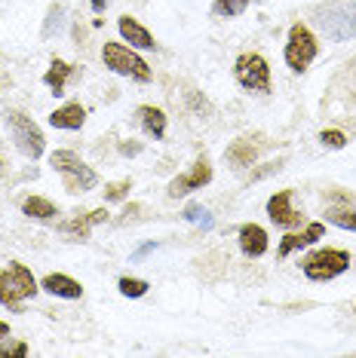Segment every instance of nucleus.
<instances>
[{"instance_id": "obj_14", "label": "nucleus", "mask_w": 356, "mask_h": 358, "mask_svg": "<svg viewBox=\"0 0 356 358\" xmlns=\"http://www.w3.org/2000/svg\"><path fill=\"white\" fill-rule=\"evenodd\" d=\"M40 291H46V294H53V297H62V300L83 297V285L77 279H71V275H64V273H50L43 282H40Z\"/></svg>"}, {"instance_id": "obj_30", "label": "nucleus", "mask_w": 356, "mask_h": 358, "mask_svg": "<svg viewBox=\"0 0 356 358\" xmlns=\"http://www.w3.org/2000/svg\"><path fill=\"white\" fill-rule=\"evenodd\" d=\"M6 337H10V324L0 322V340H6Z\"/></svg>"}, {"instance_id": "obj_3", "label": "nucleus", "mask_w": 356, "mask_h": 358, "mask_svg": "<svg viewBox=\"0 0 356 358\" xmlns=\"http://www.w3.org/2000/svg\"><path fill=\"white\" fill-rule=\"evenodd\" d=\"M102 62H104L108 71L135 80V83H151V77H153L151 64L144 62L139 55V50H132L129 43H104L102 46Z\"/></svg>"}, {"instance_id": "obj_8", "label": "nucleus", "mask_w": 356, "mask_h": 358, "mask_svg": "<svg viewBox=\"0 0 356 358\" xmlns=\"http://www.w3.org/2000/svg\"><path fill=\"white\" fill-rule=\"evenodd\" d=\"M233 80L246 89V92H271V64L258 52H242L233 62Z\"/></svg>"}, {"instance_id": "obj_9", "label": "nucleus", "mask_w": 356, "mask_h": 358, "mask_svg": "<svg viewBox=\"0 0 356 358\" xmlns=\"http://www.w3.org/2000/svg\"><path fill=\"white\" fill-rule=\"evenodd\" d=\"M209 181H212V162H209L206 157H200L191 166V172H184V175H178V178L169 181L166 193H169V199H182V196H188V193H193V190H203Z\"/></svg>"}, {"instance_id": "obj_15", "label": "nucleus", "mask_w": 356, "mask_h": 358, "mask_svg": "<svg viewBox=\"0 0 356 358\" xmlns=\"http://www.w3.org/2000/svg\"><path fill=\"white\" fill-rule=\"evenodd\" d=\"M86 123V108L80 101H71V104H62L50 113V126L53 129H64V132H77L83 129Z\"/></svg>"}, {"instance_id": "obj_18", "label": "nucleus", "mask_w": 356, "mask_h": 358, "mask_svg": "<svg viewBox=\"0 0 356 358\" xmlns=\"http://www.w3.org/2000/svg\"><path fill=\"white\" fill-rule=\"evenodd\" d=\"M224 157H228L231 166L246 169V166H252V162L258 159V148H255L252 141H249V138H237V141H231V144H228Z\"/></svg>"}, {"instance_id": "obj_11", "label": "nucleus", "mask_w": 356, "mask_h": 358, "mask_svg": "<svg viewBox=\"0 0 356 358\" xmlns=\"http://www.w3.org/2000/svg\"><path fill=\"white\" fill-rule=\"evenodd\" d=\"M322 236H326V224H320V221L304 224V230L286 233V236L280 239V257H289L292 251H301V248H307V245H317Z\"/></svg>"}, {"instance_id": "obj_4", "label": "nucleus", "mask_w": 356, "mask_h": 358, "mask_svg": "<svg viewBox=\"0 0 356 358\" xmlns=\"http://www.w3.org/2000/svg\"><path fill=\"white\" fill-rule=\"evenodd\" d=\"M320 55V43H317V34L304 25V22H295L289 28V37H286V50H282V59L286 64L295 71V74H304Z\"/></svg>"}, {"instance_id": "obj_20", "label": "nucleus", "mask_w": 356, "mask_h": 358, "mask_svg": "<svg viewBox=\"0 0 356 358\" xmlns=\"http://www.w3.org/2000/svg\"><path fill=\"white\" fill-rule=\"evenodd\" d=\"M22 211H25L28 217H34V221H53V217L59 215V208L43 196H28L25 202H22Z\"/></svg>"}, {"instance_id": "obj_17", "label": "nucleus", "mask_w": 356, "mask_h": 358, "mask_svg": "<svg viewBox=\"0 0 356 358\" xmlns=\"http://www.w3.org/2000/svg\"><path fill=\"white\" fill-rule=\"evenodd\" d=\"M135 117H139L144 135H151L153 141H160V138L166 135V113L160 108H153V104H142V108L135 110Z\"/></svg>"}, {"instance_id": "obj_16", "label": "nucleus", "mask_w": 356, "mask_h": 358, "mask_svg": "<svg viewBox=\"0 0 356 358\" xmlns=\"http://www.w3.org/2000/svg\"><path fill=\"white\" fill-rule=\"evenodd\" d=\"M267 230L261 224H242L240 227V251L246 257H261L267 255Z\"/></svg>"}, {"instance_id": "obj_6", "label": "nucleus", "mask_w": 356, "mask_h": 358, "mask_svg": "<svg viewBox=\"0 0 356 358\" xmlns=\"http://www.w3.org/2000/svg\"><path fill=\"white\" fill-rule=\"evenodd\" d=\"M4 120H6V126H10V132H13L15 148L25 153L28 159H40V157H43L46 138H43L40 126L28 117V113H22V110H6Z\"/></svg>"}, {"instance_id": "obj_10", "label": "nucleus", "mask_w": 356, "mask_h": 358, "mask_svg": "<svg viewBox=\"0 0 356 358\" xmlns=\"http://www.w3.org/2000/svg\"><path fill=\"white\" fill-rule=\"evenodd\" d=\"M267 217L277 227H286V230L301 227V221H304L301 211H295V206H292V190H277L267 199Z\"/></svg>"}, {"instance_id": "obj_19", "label": "nucleus", "mask_w": 356, "mask_h": 358, "mask_svg": "<svg viewBox=\"0 0 356 358\" xmlns=\"http://www.w3.org/2000/svg\"><path fill=\"white\" fill-rule=\"evenodd\" d=\"M74 74V68H71L68 62H62V59H53L50 62V71L43 74V83L50 86V92L59 99V95H64V86H68V77Z\"/></svg>"}, {"instance_id": "obj_23", "label": "nucleus", "mask_w": 356, "mask_h": 358, "mask_svg": "<svg viewBox=\"0 0 356 358\" xmlns=\"http://www.w3.org/2000/svg\"><path fill=\"white\" fill-rule=\"evenodd\" d=\"M117 288H120V294H123V297H144V294H148V288H151V285L148 282H144V279H135V275H123V279H120L117 282Z\"/></svg>"}, {"instance_id": "obj_25", "label": "nucleus", "mask_w": 356, "mask_h": 358, "mask_svg": "<svg viewBox=\"0 0 356 358\" xmlns=\"http://www.w3.org/2000/svg\"><path fill=\"white\" fill-rule=\"evenodd\" d=\"M129 190H132V184H129V181H111V184H104V202H123L129 196Z\"/></svg>"}, {"instance_id": "obj_12", "label": "nucleus", "mask_w": 356, "mask_h": 358, "mask_svg": "<svg viewBox=\"0 0 356 358\" xmlns=\"http://www.w3.org/2000/svg\"><path fill=\"white\" fill-rule=\"evenodd\" d=\"M117 31H120V40L129 43L132 50H153V46H157V40H153L151 31L144 28L135 15H129V13H123L117 19Z\"/></svg>"}, {"instance_id": "obj_28", "label": "nucleus", "mask_w": 356, "mask_h": 358, "mask_svg": "<svg viewBox=\"0 0 356 358\" xmlns=\"http://www.w3.org/2000/svg\"><path fill=\"white\" fill-rule=\"evenodd\" d=\"M203 215H206V211L200 206H188V211H184V217H188V221H200Z\"/></svg>"}, {"instance_id": "obj_22", "label": "nucleus", "mask_w": 356, "mask_h": 358, "mask_svg": "<svg viewBox=\"0 0 356 358\" xmlns=\"http://www.w3.org/2000/svg\"><path fill=\"white\" fill-rule=\"evenodd\" d=\"M249 10V0H215L212 3V13L221 15V19H237Z\"/></svg>"}, {"instance_id": "obj_13", "label": "nucleus", "mask_w": 356, "mask_h": 358, "mask_svg": "<svg viewBox=\"0 0 356 358\" xmlns=\"http://www.w3.org/2000/svg\"><path fill=\"white\" fill-rule=\"evenodd\" d=\"M108 221V208H93V211H80L74 221L62 224V233L71 236V239L77 242H86L89 239V230H93L95 224H104Z\"/></svg>"}, {"instance_id": "obj_5", "label": "nucleus", "mask_w": 356, "mask_h": 358, "mask_svg": "<svg viewBox=\"0 0 356 358\" xmlns=\"http://www.w3.org/2000/svg\"><path fill=\"white\" fill-rule=\"evenodd\" d=\"M350 260H353L350 251L344 248H320V251H310L301 260V270L310 282H331L350 270Z\"/></svg>"}, {"instance_id": "obj_26", "label": "nucleus", "mask_w": 356, "mask_h": 358, "mask_svg": "<svg viewBox=\"0 0 356 358\" xmlns=\"http://www.w3.org/2000/svg\"><path fill=\"white\" fill-rule=\"evenodd\" d=\"M28 355V343L22 340H0V358H25Z\"/></svg>"}, {"instance_id": "obj_1", "label": "nucleus", "mask_w": 356, "mask_h": 358, "mask_svg": "<svg viewBox=\"0 0 356 358\" xmlns=\"http://www.w3.org/2000/svg\"><path fill=\"white\" fill-rule=\"evenodd\" d=\"M40 291V282L25 264L13 260L0 270V306L10 313H25V300H31Z\"/></svg>"}, {"instance_id": "obj_24", "label": "nucleus", "mask_w": 356, "mask_h": 358, "mask_svg": "<svg viewBox=\"0 0 356 358\" xmlns=\"http://www.w3.org/2000/svg\"><path fill=\"white\" fill-rule=\"evenodd\" d=\"M320 144L322 148H329V150H341V148H347V135L341 132V129H322Z\"/></svg>"}, {"instance_id": "obj_27", "label": "nucleus", "mask_w": 356, "mask_h": 358, "mask_svg": "<svg viewBox=\"0 0 356 358\" xmlns=\"http://www.w3.org/2000/svg\"><path fill=\"white\" fill-rule=\"evenodd\" d=\"M120 153H123V157H135V153H142V144H120Z\"/></svg>"}, {"instance_id": "obj_7", "label": "nucleus", "mask_w": 356, "mask_h": 358, "mask_svg": "<svg viewBox=\"0 0 356 358\" xmlns=\"http://www.w3.org/2000/svg\"><path fill=\"white\" fill-rule=\"evenodd\" d=\"M320 28L329 40L356 37V0H335L320 13Z\"/></svg>"}, {"instance_id": "obj_2", "label": "nucleus", "mask_w": 356, "mask_h": 358, "mask_svg": "<svg viewBox=\"0 0 356 358\" xmlns=\"http://www.w3.org/2000/svg\"><path fill=\"white\" fill-rule=\"evenodd\" d=\"M50 166H53V172L62 178V187L68 193H74V196L77 193H89V190L99 187V175H95V169H89L74 150L50 153Z\"/></svg>"}, {"instance_id": "obj_21", "label": "nucleus", "mask_w": 356, "mask_h": 358, "mask_svg": "<svg viewBox=\"0 0 356 358\" xmlns=\"http://www.w3.org/2000/svg\"><path fill=\"white\" fill-rule=\"evenodd\" d=\"M326 221L341 227V230H353L356 233V211L347 206H329L326 208Z\"/></svg>"}, {"instance_id": "obj_31", "label": "nucleus", "mask_w": 356, "mask_h": 358, "mask_svg": "<svg viewBox=\"0 0 356 358\" xmlns=\"http://www.w3.org/2000/svg\"><path fill=\"white\" fill-rule=\"evenodd\" d=\"M142 3H144V0H142Z\"/></svg>"}, {"instance_id": "obj_29", "label": "nucleus", "mask_w": 356, "mask_h": 358, "mask_svg": "<svg viewBox=\"0 0 356 358\" xmlns=\"http://www.w3.org/2000/svg\"><path fill=\"white\" fill-rule=\"evenodd\" d=\"M108 3H111V0H89V6H93V13H104V10H108Z\"/></svg>"}]
</instances>
